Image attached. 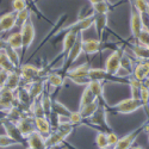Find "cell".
<instances>
[{
	"mask_svg": "<svg viewBox=\"0 0 149 149\" xmlns=\"http://www.w3.org/2000/svg\"><path fill=\"white\" fill-rule=\"evenodd\" d=\"M12 7H13V12L17 13V12L28 8V3L26 0H13L12 1Z\"/></svg>",
	"mask_w": 149,
	"mask_h": 149,
	"instance_id": "obj_45",
	"label": "cell"
},
{
	"mask_svg": "<svg viewBox=\"0 0 149 149\" xmlns=\"http://www.w3.org/2000/svg\"><path fill=\"white\" fill-rule=\"evenodd\" d=\"M94 100H98V99L90 91V88L87 87V86H85V88L82 91V94H81V98H80V105H79V107H82L85 105H88V104L93 103Z\"/></svg>",
	"mask_w": 149,
	"mask_h": 149,
	"instance_id": "obj_35",
	"label": "cell"
},
{
	"mask_svg": "<svg viewBox=\"0 0 149 149\" xmlns=\"http://www.w3.org/2000/svg\"><path fill=\"white\" fill-rule=\"evenodd\" d=\"M68 120L73 124V125H77V124H80V123H82V117H81V115H80V112L79 111H75V112H70V115H69V117H68Z\"/></svg>",
	"mask_w": 149,
	"mask_h": 149,
	"instance_id": "obj_46",
	"label": "cell"
},
{
	"mask_svg": "<svg viewBox=\"0 0 149 149\" xmlns=\"http://www.w3.org/2000/svg\"><path fill=\"white\" fill-rule=\"evenodd\" d=\"M140 100L143 104V107L146 110V112H149V90L144 85H142L141 91H140Z\"/></svg>",
	"mask_w": 149,
	"mask_h": 149,
	"instance_id": "obj_39",
	"label": "cell"
},
{
	"mask_svg": "<svg viewBox=\"0 0 149 149\" xmlns=\"http://www.w3.org/2000/svg\"><path fill=\"white\" fill-rule=\"evenodd\" d=\"M100 106V103H99V100H94L93 103L88 104V105H85L82 107H79V112L82 117V119H88L90 117H92L94 115V112L98 110V107Z\"/></svg>",
	"mask_w": 149,
	"mask_h": 149,
	"instance_id": "obj_28",
	"label": "cell"
},
{
	"mask_svg": "<svg viewBox=\"0 0 149 149\" xmlns=\"http://www.w3.org/2000/svg\"><path fill=\"white\" fill-rule=\"evenodd\" d=\"M131 50L134 55L141 61H149V47L141 45L139 43H136L132 45Z\"/></svg>",
	"mask_w": 149,
	"mask_h": 149,
	"instance_id": "obj_30",
	"label": "cell"
},
{
	"mask_svg": "<svg viewBox=\"0 0 149 149\" xmlns=\"http://www.w3.org/2000/svg\"><path fill=\"white\" fill-rule=\"evenodd\" d=\"M122 56H123L122 52H119V50L112 52L106 58L104 69L109 74H111V75H118V73L122 68Z\"/></svg>",
	"mask_w": 149,
	"mask_h": 149,
	"instance_id": "obj_6",
	"label": "cell"
},
{
	"mask_svg": "<svg viewBox=\"0 0 149 149\" xmlns=\"http://www.w3.org/2000/svg\"><path fill=\"white\" fill-rule=\"evenodd\" d=\"M0 69H4V70H6V72H8V73L15 72V70H18V69L13 66V63H12V62L10 61V58H8L7 54L5 53V50L0 52Z\"/></svg>",
	"mask_w": 149,
	"mask_h": 149,
	"instance_id": "obj_33",
	"label": "cell"
},
{
	"mask_svg": "<svg viewBox=\"0 0 149 149\" xmlns=\"http://www.w3.org/2000/svg\"><path fill=\"white\" fill-rule=\"evenodd\" d=\"M106 136H107V143H109V146H116V144H117L119 137H118V136H117L113 131L106 132Z\"/></svg>",
	"mask_w": 149,
	"mask_h": 149,
	"instance_id": "obj_47",
	"label": "cell"
},
{
	"mask_svg": "<svg viewBox=\"0 0 149 149\" xmlns=\"http://www.w3.org/2000/svg\"><path fill=\"white\" fill-rule=\"evenodd\" d=\"M90 68L91 67L88 63H84V65H79L78 67L69 68L65 73V78H68L69 80L77 79V78H88Z\"/></svg>",
	"mask_w": 149,
	"mask_h": 149,
	"instance_id": "obj_15",
	"label": "cell"
},
{
	"mask_svg": "<svg viewBox=\"0 0 149 149\" xmlns=\"http://www.w3.org/2000/svg\"><path fill=\"white\" fill-rule=\"evenodd\" d=\"M110 109L112 111H115L116 113L129 115V113H132L135 111H137L140 109H144V107H143V104L140 99L127 98V99H123V100L118 102L115 105H111Z\"/></svg>",
	"mask_w": 149,
	"mask_h": 149,
	"instance_id": "obj_3",
	"label": "cell"
},
{
	"mask_svg": "<svg viewBox=\"0 0 149 149\" xmlns=\"http://www.w3.org/2000/svg\"><path fill=\"white\" fill-rule=\"evenodd\" d=\"M65 137L62 135H60L57 131H53L49 136L45 137V147L47 149H53L57 146H60L61 143L65 142Z\"/></svg>",
	"mask_w": 149,
	"mask_h": 149,
	"instance_id": "obj_27",
	"label": "cell"
},
{
	"mask_svg": "<svg viewBox=\"0 0 149 149\" xmlns=\"http://www.w3.org/2000/svg\"><path fill=\"white\" fill-rule=\"evenodd\" d=\"M82 41H84V38H82V35L80 33L79 35V37H78V40H77V42H75V44L73 45V48H72V50L69 52V54L67 55V57H66V61H65V70L67 72L68 69H69V67L75 62L79 57H80V55L84 53L82 52ZM65 72V73H66Z\"/></svg>",
	"mask_w": 149,
	"mask_h": 149,
	"instance_id": "obj_7",
	"label": "cell"
},
{
	"mask_svg": "<svg viewBox=\"0 0 149 149\" xmlns=\"http://www.w3.org/2000/svg\"><path fill=\"white\" fill-rule=\"evenodd\" d=\"M93 15H94V24L93 25L95 26L99 41H102L104 30L106 29V25H107V15H97V13H93Z\"/></svg>",
	"mask_w": 149,
	"mask_h": 149,
	"instance_id": "obj_25",
	"label": "cell"
},
{
	"mask_svg": "<svg viewBox=\"0 0 149 149\" xmlns=\"http://www.w3.org/2000/svg\"><path fill=\"white\" fill-rule=\"evenodd\" d=\"M144 127L146 125H142L137 129H135L134 131H131L130 134L123 136V137H120L117 142V144L115 146V149H131V146L134 144V142L136 141V139H137L139 134L144 130Z\"/></svg>",
	"mask_w": 149,
	"mask_h": 149,
	"instance_id": "obj_12",
	"label": "cell"
},
{
	"mask_svg": "<svg viewBox=\"0 0 149 149\" xmlns=\"http://www.w3.org/2000/svg\"><path fill=\"white\" fill-rule=\"evenodd\" d=\"M26 149H35V148H30V147H28V148H26Z\"/></svg>",
	"mask_w": 149,
	"mask_h": 149,
	"instance_id": "obj_57",
	"label": "cell"
},
{
	"mask_svg": "<svg viewBox=\"0 0 149 149\" xmlns=\"http://www.w3.org/2000/svg\"><path fill=\"white\" fill-rule=\"evenodd\" d=\"M15 102H16L15 92L7 88H1V93H0V110L1 111L10 110L11 107L15 106Z\"/></svg>",
	"mask_w": 149,
	"mask_h": 149,
	"instance_id": "obj_14",
	"label": "cell"
},
{
	"mask_svg": "<svg viewBox=\"0 0 149 149\" xmlns=\"http://www.w3.org/2000/svg\"><path fill=\"white\" fill-rule=\"evenodd\" d=\"M91 5H94V4H98V3H105L107 0H88Z\"/></svg>",
	"mask_w": 149,
	"mask_h": 149,
	"instance_id": "obj_50",
	"label": "cell"
},
{
	"mask_svg": "<svg viewBox=\"0 0 149 149\" xmlns=\"http://www.w3.org/2000/svg\"><path fill=\"white\" fill-rule=\"evenodd\" d=\"M16 17H17L16 26L22 28L24 24H25V23L30 19V11H29V8H25V10H23V11H20V12H17Z\"/></svg>",
	"mask_w": 149,
	"mask_h": 149,
	"instance_id": "obj_38",
	"label": "cell"
},
{
	"mask_svg": "<svg viewBox=\"0 0 149 149\" xmlns=\"http://www.w3.org/2000/svg\"><path fill=\"white\" fill-rule=\"evenodd\" d=\"M1 124H3V127H4L7 136H10L12 140H15L16 142H18V144H24V142H25V137H24V136L22 135V132L19 131L16 123H12V122L3 118L1 119Z\"/></svg>",
	"mask_w": 149,
	"mask_h": 149,
	"instance_id": "obj_9",
	"label": "cell"
},
{
	"mask_svg": "<svg viewBox=\"0 0 149 149\" xmlns=\"http://www.w3.org/2000/svg\"><path fill=\"white\" fill-rule=\"evenodd\" d=\"M22 85V77H20V73L19 70H15V72H11L8 74V78H7V81L5 84V87L4 88H7L10 91H13L16 92Z\"/></svg>",
	"mask_w": 149,
	"mask_h": 149,
	"instance_id": "obj_23",
	"label": "cell"
},
{
	"mask_svg": "<svg viewBox=\"0 0 149 149\" xmlns=\"http://www.w3.org/2000/svg\"><path fill=\"white\" fill-rule=\"evenodd\" d=\"M87 87L90 88V91L95 95V98L99 100V103H103V105H107L106 103V99L104 95V86L103 82H99V81H90Z\"/></svg>",
	"mask_w": 149,
	"mask_h": 149,
	"instance_id": "obj_22",
	"label": "cell"
},
{
	"mask_svg": "<svg viewBox=\"0 0 149 149\" xmlns=\"http://www.w3.org/2000/svg\"><path fill=\"white\" fill-rule=\"evenodd\" d=\"M35 1H38V0H35Z\"/></svg>",
	"mask_w": 149,
	"mask_h": 149,
	"instance_id": "obj_60",
	"label": "cell"
},
{
	"mask_svg": "<svg viewBox=\"0 0 149 149\" xmlns=\"http://www.w3.org/2000/svg\"><path fill=\"white\" fill-rule=\"evenodd\" d=\"M35 118V128H36V131H38L40 134H42L44 137L49 136L53 130H52V124H50V120L47 116H43V117H33Z\"/></svg>",
	"mask_w": 149,
	"mask_h": 149,
	"instance_id": "obj_18",
	"label": "cell"
},
{
	"mask_svg": "<svg viewBox=\"0 0 149 149\" xmlns=\"http://www.w3.org/2000/svg\"><path fill=\"white\" fill-rule=\"evenodd\" d=\"M8 72L4 70V69H0V88H4L5 87V84L7 81L8 78Z\"/></svg>",
	"mask_w": 149,
	"mask_h": 149,
	"instance_id": "obj_48",
	"label": "cell"
},
{
	"mask_svg": "<svg viewBox=\"0 0 149 149\" xmlns=\"http://www.w3.org/2000/svg\"><path fill=\"white\" fill-rule=\"evenodd\" d=\"M144 129H146L147 131H149V123H148V124H147V125L144 127Z\"/></svg>",
	"mask_w": 149,
	"mask_h": 149,
	"instance_id": "obj_55",
	"label": "cell"
},
{
	"mask_svg": "<svg viewBox=\"0 0 149 149\" xmlns=\"http://www.w3.org/2000/svg\"><path fill=\"white\" fill-rule=\"evenodd\" d=\"M131 149H144V148L141 147V146H137V147H134V148H131Z\"/></svg>",
	"mask_w": 149,
	"mask_h": 149,
	"instance_id": "obj_54",
	"label": "cell"
},
{
	"mask_svg": "<svg viewBox=\"0 0 149 149\" xmlns=\"http://www.w3.org/2000/svg\"><path fill=\"white\" fill-rule=\"evenodd\" d=\"M131 6L139 12L140 15H146L147 12V5H148V0H131Z\"/></svg>",
	"mask_w": 149,
	"mask_h": 149,
	"instance_id": "obj_40",
	"label": "cell"
},
{
	"mask_svg": "<svg viewBox=\"0 0 149 149\" xmlns=\"http://www.w3.org/2000/svg\"><path fill=\"white\" fill-rule=\"evenodd\" d=\"M72 111H69L63 104L57 102V100H54L53 102V112L52 113H55L57 115L58 117H63V118H68L69 115H70Z\"/></svg>",
	"mask_w": 149,
	"mask_h": 149,
	"instance_id": "obj_34",
	"label": "cell"
},
{
	"mask_svg": "<svg viewBox=\"0 0 149 149\" xmlns=\"http://www.w3.org/2000/svg\"><path fill=\"white\" fill-rule=\"evenodd\" d=\"M148 143H149V135H148Z\"/></svg>",
	"mask_w": 149,
	"mask_h": 149,
	"instance_id": "obj_58",
	"label": "cell"
},
{
	"mask_svg": "<svg viewBox=\"0 0 149 149\" xmlns=\"http://www.w3.org/2000/svg\"><path fill=\"white\" fill-rule=\"evenodd\" d=\"M5 53L7 54V56H8V58H10V61L13 63V66L19 70V68H20V56H19V54L17 53V50H15V49H12V48H10V47H6L5 48Z\"/></svg>",
	"mask_w": 149,
	"mask_h": 149,
	"instance_id": "obj_36",
	"label": "cell"
},
{
	"mask_svg": "<svg viewBox=\"0 0 149 149\" xmlns=\"http://www.w3.org/2000/svg\"><path fill=\"white\" fill-rule=\"evenodd\" d=\"M146 15L149 17V0H148V5H147V12H146Z\"/></svg>",
	"mask_w": 149,
	"mask_h": 149,
	"instance_id": "obj_53",
	"label": "cell"
},
{
	"mask_svg": "<svg viewBox=\"0 0 149 149\" xmlns=\"http://www.w3.org/2000/svg\"><path fill=\"white\" fill-rule=\"evenodd\" d=\"M88 78L92 81H99V82H104V81H110V82H117V84H128L129 78H124L119 75H111L109 74L105 69L102 68H90L88 72Z\"/></svg>",
	"mask_w": 149,
	"mask_h": 149,
	"instance_id": "obj_4",
	"label": "cell"
},
{
	"mask_svg": "<svg viewBox=\"0 0 149 149\" xmlns=\"http://www.w3.org/2000/svg\"><path fill=\"white\" fill-rule=\"evenodd\" d=\"M148 69H149V61H139L134 66L132 78H135L136 80L143 82L147 79Z\"/></svg>",
	"mask_w": 149,
	"mask_h": 149,
	"instance_id": "obj_20",
	"label": "cell"
},
{
	"mask_svg": "<svg viewBox=\"0 0 149 149\" xmlns=\"http://www.w3.org/2000/svg\"><path fill=\"white\" fill-rule=\"evenodd\" d=\"M7 47V43H6V40H4V38H1L0 37V52L1 50H5V48Z\"/></svg>",
	"mask_w": 149,
	"mask_h": 149,
	"instance_id": "obj_49",
	"label": "cell"
},
{
	"mask_svg": "<svg viewBox=\"0 0 149 149\" xmlns=\"http://www.w3.org/2000/svg\"><path fill=\"white\" fill-rule=\"evenodd\" d=\"M79 35H80V33H66V35H65L63 40H62V52H61V54L55 58V61L52 62V65L54 63V62L61 60L62 57H63V58L67 57V55H68L69 52L72 50L73 45L75 44V42H77V40H78Z\"/></svg>",
	"mask_w": 149,
	"mask_h": 149,
	"instance_id": "obj_11",
	"label": "cell"
},
{
	"mask_svg": "<svg viewBox=\"0 0 149 149\" xmlns=\"http://www.w3.org/2000/svg\"><path fill=\"white\" fill-rule=\"evenodd\" d=\"M44 88H45V80H37L28 85V91L30 93L32 102L40 99V97L44 92Z\"/></svg>",
	"mask_w": 149,
	"mask_h": 149,
	"instance_id": "obj_21",
	"label": "cell"
},
{
	"mask_svg": "<svg viewBox=\"0 0 149 149\" xmlns=\"http://www.w3.org/2000/svg\"><path fill=\"white\" fill-rule=\"evenodd\" d=\"M95 144L97 147L100 149V148H105L109 146L107 143V136L105 131H98L97 136H95Z\"/></svg>",
	"mask_w": 149,
	"mask_h": 149,
	"instance_id": "obj_43",
	"label": "cell"
},
{
	"mask_svg": "<svg viewBox=\"0 0 149 149\" xmlns=\"http://www.w3.org/2000/svg\"><path fill=\"white\" fill-rule=\"evenodd\" d=\"M26 1H28V0H26Z\"/></svg>",
	"mask_w": 149,
	"mask_h": 149,
	"instance_id": "obj_62",
	"label": "cell"
},
{
	"mask_svg": "<svg viewBox=\"0 0 149 149\" xmlns=\"http://www.w3.org/2000/svg\"><path fill=\"white\" fill-rule=\"evenodd\" d=\"M129 87H130V98H134V99H140V91H141V87L143 82L136 80L135 78H129Z\"/></svg>",
	"mask_w": 149,
	"mask_h": 149,
	"instance_id": "obj_32",
	"label": "cell"
},
{
	"mask_svg": "<svg viewBox=\"0 0 149 149\" xmlns=\"http://www.w3.org/2000/svg\"><path fill=\"white\" fill-rule=\"evenodd\" d=\"M16 22H17L16 12L12 11V12H7V13L3 15L0 17V33L12 30L16 26Z\"/></svg>",
	"mask_w": 149,
	"mask_h": 149,
	"instance_id": "obj_16",
	"label": "cell"
},
{
	"mask_svg": "<svg viewBox=\"0 0 149 149\" xmlns=\"http://www.w3.org/2000/svg\"><path fill=\"white\" fill-rule=\"evenodd\" d=\"M29 112H30V115L32 117H43V116H45L38 99H37V100H33L31 103V105L29 107Z\"/></svg>",
	"mask_w": 149,
	"mask_h": 149,
	"instance_id": "obj_37",
	"label": "cell"
},
{
	"mask_svg": "<svg viewBox=\"0 0 149 149\" xmlns=\"http://www.w3.org/2000/svg\"><path fill=\"white\" fill-rule=\"evenodd\" d=\"M143 85H144L146 87H147V88L149 90V79H146V80L143 81Z\"/></svg>",
	"mask_w": 149,
	"mask_h": 149,
	"instance_id": "obj_51",
	"label": "cell"
},
{
	"mask_svg": "<svg viewBox=\"0 0 149 149\" xmlns=\"http://www.w3.org/2000/svg\"><path fill=\"white\" fill-rule=\"evenodd\" d=\"M94 24V15L92 12V15L87 16V17H84V18H80L78 19L75 23L70 24V25H67V26H62L57 35H62V33H81L82 31L90 29L92 25Z\"/></svg>",
	"mask_w": 149,
	"mask_h": 149,
	"instance_id": "obj_2",
	"label": "cell"
},
{
	"mask_svg": "<svg viewBox=\"0 0 149 149\" xmlns=\"http://www.w3.org/2000/svg\"><path fill=\"white\" fill-rule=\"evenodd\" d=\"M144 26L142 15H140L132 6L130 7V30L134 38H137L141 30Z\"/></svg>",
	"mask_w": 149,
	"mask_h": 149,
	"instance_id": "obj_10",
	"label": "cell"
},
{
	"mask_svg": "<svg viewBox=\"0 0 149 149\" xmlns=\"http://www.w3.org/2000/svg\"><path fill=\"white\" fill-rule=\"evenodd\" d=\"M45 82L49 86H52L53 88H58L63 85L65 77H62L61 74L57 73V72H50V73H48V75L45 78Z\"/></svg>",
	"mask_w": 149,
	"mask_h": 149,
	"instance_id": "obj_26",
	"label": "cell"
},
{
	"mask_svg": "<svg viewBox=\"0 0 149 149\" xmlns=\"http://www.w3.org/2000/svg\"><path fill=\"white\" fill-rule=\"evenodd\" d=\"M15 95H16V100H17L18 104H20L23 106H26V107H30V105L32 103V99L30 97L28 87H25V86H20V87L15 92Z\"/></svg>",
	"mask_w": 149,
	"mask_h": 149,
	"instance_id": "obj_24",
	"label": "cell"
},
{
	"mask_svg": "<svg viewBox=\"0 0 149 149\" xmlns=\"http://www.w3.org/2000/svg\"><path fill=\"white\" fill-rule=\"evenodd\" d=\"M100 149H115V146H107L105 148H100Z\"/></svg>",
	"mask_w": 149,
	"mask_h": 149,
	"instance_id": "obj_52",
	"label": "cell"
},
{
	"mask_svg": "<svg viewBox=\"0 0 149 149\" xmlns=\"http://www.w3.org/2000/svg\"><path fill=\"white\" fill-rule=\"evenodd\" d=\"M19 73L22 77V81H24L26 85L37 81V80H45L48 73L44 68H38L30 63H24L19 68Z\"/></svg>",
	"mask_w": 149,
	"mask_h": 149,
	"instance_id": "obj_1",
	"label": "cell"
},
{
	"mask_svg": "<svg viewBox=\"0 0 149 149\" xmlns=\"http://www.w3.org/2000/svg\"><path fill=\"white\" fill-rule=\"evenodd\" d=\"M0 93H1V88H0Z\"/></svg>",
	"mask_w": 149,
	"mask_h": 149,
	"instance_id": "obj_59",
	"label": "cell"
},
{
	"mask_svg": "<svg viewBox=\"0 0 149 149\" xmlns=\"http://www.w3.org/2000/svg\"><path fill=\"white\" fill-rule=\"evenodd\" d=\"M7 47L15 49V50H19L23 49V41H22V35L20 32H13L11 33L7 38H6Z\"/></svg>",
	"mask_w": 149,
	"mask_h": 149,
	"instance_id": "obj_31",
	"label": "cell"
},
{
	"mask_svg": "<svg viewBox=\"0 0 149 149\" xmlns=\"http://www.w3.org/2000/svg\"><path fill=\"white\" fill-rule=\"evenodd\" d=\"M28 147L35 148V149H47L45 147V137L40 134L38 131H33L31 132L28 137L25 139Z\"/></svg>",
	"mask_w": 149,
	"mask_h": 149,
	"instance_id": "obj_17",
	"label": "cell"
},
{
	"mask_svg": "<svg viewBox=\"0 0 149 149\" xmlns=\"http://www.w3.org/2000/svg\"><path fill=\"white\" fill-rule=\"evenodd\" d=\"M17 127H18L19 131L22 132V135L26 139L31 132L36 131V128H35V118H33L31 115L23 116V117L17 122Z\"/></svg>",
	"mask_w": 149,
	"mask_h": 149,
	"instance_id": "obj_13",
	"label": "cell"
},
{
	"mask_svg": "<svg viewBox=\"0 0 149 149\" xmlns=\"http://www.w3.org/2000/svg\"><path fill=\"white\" fill-rule=\"evenodd\" d=\"M92 10H93V13H97V15H107L110 11V5L106 1L98 3L92 5Z\"/></svg>",
	"mask_w": 149,
	"mask_h": 149,
	"instance_id": "obj_42",
	"label": "cell"
},
{
	"mask_svg": "<svg viewBox=\"0 0 149 149\" xmlns=\"http://www.w3.org/2000/svg\"><path fill=\"white\" fill-rule=\"evenodd\" d=\"M40 104L44 111V113L47 117H50L52 112H53V100H52V98H50V94L47 93L45 91L42 93V95L40 97Z\"/></svg>",
	"mask_w": 149,
	"mask_h": 149,
	"instance_id": "obj_29",
	"label": "cell"
},
{
	"mask_svg": "<svg viewBox=\"0 0 149 149\" xmlns=\"http://www.w3.org/2000/svg\"><path fill=\"white\" fill-rule=\"evenodd\" d=\"M90 122V124L97 125L102 129H107V131H112V129H110L109 124H107V119H106V109L104 105H100L98 107V110L94 112V115L92 117H90L87 119Z\"/></svg>",
	"mask_w": 149,
	"mask_h": 149,
	"instance_id": "obj_8",
	"label": "cell"
},
{
	"mask_svg": "<svg viewBox=\"0 0 149 149\" xmlns=\"http://www.w3.org/2000/svg\"><path fill=\"white\" fill-rule=\"evenodd\" d=\"M20 35H22V41H23V53H25L29 50V48L32 45L35 37H36V31H35V26L31 22V19H29L24 25L20 28Z\"/></svg>",
	"mask_w": 149,
	"mask_h": 149,
	"instance_id": "obj_5",
	"label": "cell"
},
{
	"mask_svg": "<svg viewBox=\"0 0 149 149\" xmlns=\"http://www.w3.org/2000/svg\"><path fill=\"white\" fill-rule=\"evenodd\" d=\"M136 40H137V43L139 44L144 45V47H149V28H147L144 25L143 29L141 30L139 37Z\"/></svg>",
	"mask_w": 149,
	"mask_h": 149,
	"instance_id": "obj_41",
	"label": "cell"
},
{
	"mask_svg": "<svg viewBox=\"0 0 149 149\" xmlns=\"http://www.w3.org/2000/svg\"><path fill=\"white\" fill-rule=\"evenodd\" d=\"M129 1H131V0H129Z\"/></svg>",
	"mask_w": 149,
	"mask_h": 149,
	"instance_id": "obj_61",
	"label": "cell"
},
{
	"mask_svg": "<svg viewBox=\"0 0 149 149\" xmlns=\"http://www.w3.org/2000/svg\"><path fill=\"white\" fill-rule=\"evenodd\" d=\"M18 144V142H16L15 140H12L10 136L5 135H0V148H8L12 146Z\"/></svg>",
	"mask_w": 149,
	"mask_h": 149,
	"instance_id": "obj_44",
	"label": "cell"
},
{
	"mask_svg": "<svg viewBox=\"0 0 149 149\" xmlns=\"http://www.w3.org/2000/svg\"><path fill=\"white\" fill-rule=\"evenodd\" d=\"M147 79H149V69H148V75H147Z\"/></svg>",
	"mask_w": 149,
	"mask_h": 149,
	"instance_id": "obj_56",
	"label": "cell"
},
{
	"mask_svg": "<svg viewBox=\"0 0 149 149\" xmlns=\"http://www.w3.org/2000/svg\"><path fill=\"white\" fill-rule=\"evenodd\" d=\"M102 48H103V43L99 40L87 38L82 41V52L86 55H94L100 52Z\"/></svg>",
	"mask_w": 149,
	"mask_h": 149,
	"instance_id": "obj_19",
	"label": "cell"
}]
</instances>
